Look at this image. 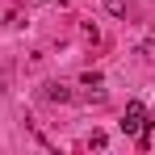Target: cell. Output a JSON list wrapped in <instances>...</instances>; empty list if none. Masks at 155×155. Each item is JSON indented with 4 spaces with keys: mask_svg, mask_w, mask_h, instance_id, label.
<instances>
[{
    "mask_svg": "<svg viewBox=\"0 0 155 155\" xmlns=\"http://www.w3.org/2000/svg\"><path fill=\"white\" fill-rule=\"evenodd\" d=\"M117 126H122V134H138V130L147 126V109H143V101H130Z\"/></svg>",
    "mask_w": 155,
    "mask_h": 155,
    "instance_id": "obj_1",
    "label": "cell"
},
{
    "mask_svg": "<svg viewBox=\"0 0 155 155\" xmlns=\"http://www.w3.org/2000/svg\"><path fill=\"white\" fill-rule=\"evenodd\" d=\"M46 101H71V88H63V84H46Z\"/></svg>",
    "mask_w": 155,
    "mask_h": 155,
    "instance_id": "obj_2",
    "label": "cell"
},
{
    "mask_svg": "<svg viewBox=\"0 0 155 155\" xmlns=\"http://www.w3.org/2000/svg\"><path fill=\"white\" fill-rule=\"evenodd\" d=\"M105 143H109V138H105L101 130H97V134H92V138H88V147H97V151H105Z\"/></svg>",
    "mask_w": 155,
    "mask_h": 155,
    "instance_id": "obj_3",
    "label": "cell"
}]
</instances>
